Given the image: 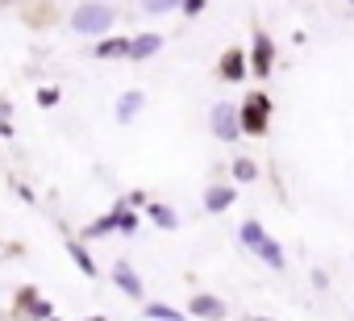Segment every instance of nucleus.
Returning a JSON list of instances; mask_svg holds the SVG:
<instances>
[{"label": "nucleus", "mask_w": 354, "mask_h": 321, "mask_svg": "<svg viewBox=\"0 0 354 321\" xmlns=\"http://www.w3.org/2000/svg\"><path fill=\"white\" fill-rule=\"evenodd\" d=\"M150 221H154V226H162V230H175V226H180L175 209H167V205H150Z\"/></svg>", "instance_id": "obj_13"}, {"label": "nucleus", "mask_w": 354, "mask_h": 321, "mask_svg": "<svg viewBox=\"0 0 354 321\" xmlns=\"http://www.w3.org/2000/svg\"><path fill=\"white\" fill-rule=\"evenodd\" d=\"M158 51H162V38H158V34H138L133 46H129V59H150V55H158Z\"/></svg>", "instance_id": "obj_8"}, {"label": "nucleus", "mask_w": 354, "mask_h": 321, "mask_svg": "<svg viewBox=\"0 0 354 321\" xmlns=\"http://www.w3.org/2000/svg\"><path fill=\"white\" fill-rule=\"evenodd\" d=\"M109 230H121V213H117V209H113L109 217L92 221V226H88V238H100V234H109Z\"/></svg>", "instance_id": "obj_14"}, {"label": "nucleus", "mask_w": 354, "mask_h": 321, "mask_svg": "<svg viewBox=\"0 0 354 321\" xmlns=\"http://www.w3.org/2000/svg\"><path fill=\"white\" fill-rule=\"evenodd\" d=\"M350 5H354V0H350Z\"/></svg>", "instance_id": "obj_25"}, {"label": "nucleus", "mask_w": 354, "mask_h": 321, "mask_svg": "<svg viewBox=\"0 0 354 321\" xmlns=\"http://www.w3.org/2000/svg\"><path fill=\"white\" fill-rule=\"evenodd\" d=\"M213 134L221 138V142H234L238 134H242V113L234 109V104H213Z\"/></svg>", "instance_id": "obj_3"}, {"label": "nucleus", "mask_w": 354, "mask_h": 321, "mask_svg": "<svg viewBox=\"0 0 354 321\" xmlns=\"http://www.w3.org/2000/svg\"><path fill=\"white\" fill-rule=\"evenodd\" d=\"M129 46H133V38H104L96 46V59H129Z\"/></svg>", "instance_id": "obj_7"}, {"label": "nucleus", "mask_w": 354, "mask_h": 321, "mask_svg": "<svg viewBox=\"0 0 354 321\" xmlns=\"http://www.w3.org/2000/svg\"><path fill=\"white\" fill-rule=\"evenodd\" d=\"M271 38L267 34H254V71L259 75H271Z\"/></svg>", "instance_id": "obj_9"}, {"label": "nucleus", "mask_w": 354, "mask_h": 321, "mask_svg": "<svg viewBox=\"0 0 354 321\" xmlns=\"http://www.w3.org/2000/svg\"><path fill=\"white\" fill-rule=\"evenodd\" d=\"M38 104H42V109L59 104V88H42V92H38Z\"/></svg>", "instance_id": "obj_21"}, {"label": "nucleus", "mask_w": 354, "mask_h": 321, "mask_svg": "<svg viewBox=\"0 0 354 321\" xmlns=\"http://www.w3.org/2000/svg\"><path fill=\"white\" fill-rule=\"evenodd\" d=\"M250 321H271V317H250Z\"/></svg>", "instance_id": "obj_23"}, {"label": "nucleus", "mask_w": 354, "mask_h": 321, "mask_svg": "<svg viewBox=\"0 0 354 321\" xmlns=\"http://www.w3.org/2000/svg\"><path fill=\"white\" fill-rule=\"evenodd\" d=\"M254 250H259V259H263V263H267V267H275V271H279V267H283V246H279V242H275V238H263V242H259V246H254Z\"/></svg>", "instance_id": "obj_11"}, {"label": "nucleus", "mask_w": 354, "mask_h": 321, "mask_svg": "<svg viewBox=\"0 0 354 321\" xmlns=\"http://www.w3.org/2000/svg\"><path fill=\"white\" fill-rule=\"evenodd\" d=\"M180 9H184V13H188V17H196V13H201V9H205V0H184V5H180Z\"/></svg>", "instance_id": "obj_22"}, {"label": "nucleus", "mask_w": 354, "mask_h": 321, "mask_svg": "<svg viewBox=\"0 0 354 321\" xmlns=\"http://www.w3.org/2000/svg\"><path fill=\"white\" fill-rule=\"evenodd\" d=\"M221 75L234 80V84L246 75V59H242V51H225V59H221Z\"/></svg>", "instance_id": "obj_10"}, {"label": "nucleus", "mask_w": 354, "mask_h": 321, "mask_svg": "<svg viewBox=\"0 0 354 321\" xmlns=\"http://www.w3.org/2000/svg\"><path fill=\"white\" fill-rule=\"evenodd\" d=\"M175 5H184V0H142V9H146V13H171Z\"/></svg>", "instance_id": "obj_19"}, {"label": "nucleus", "mask_w": 354, "mask_h": 321, "mask_svg": "<svg viewBox=\"0 0 354 321\" xmlns=\"http://www.w3.org/2000/svg\"><path fill=\"white\" fill-rule=\"evenodd\" d=\"M242 113V134H267V121H271V100L263 92L246 96V104L238 109Z\"/></svg>", "instance_id": "obj_2"}, {"label": "nucleus", "mask_w": 354, "mask_h": 321, "mask_svg": "<svg viewBox=\"0 0 354 321\" xmlns=\"http://www.w3.org/2000/svg\"><path fill=\"white\" fill-rule=\"evenodd\" d=\"M55 321H59V317H55Z\"/></svg>", "instance_id": "obj_26"}, {"label": "nucleus", "mask_w": 354, "mask_h": 321, "mask_svg": "<svg viewBox=\"0 0 354 321\" xmlns=\"http://www.w3.org/2000/svg\"><path fill=\"white\" fill-rule=\"evenodd\" d=\"M113 21H117V13H113L109 5H100V0H88V5H80V9L71 13V30H75V34H92V38L104 34Z\"/></svg>", "instance_id": "obj_1"}, {"label": "nucleus", "mask_w": 354, "mask_h": 321, "mask_svg": "<svg viewBox=\"0 0 354 321\" xmlns=\"http://www.w3.org/2000/svg\"><path fill=\"white\" fill-rule=\"evenodd\" d=\"M234 176H238V180H242V184H250V180H254V176H259V167H254V163H250V158H238V163H234Z\"/></svg>", "instance_id": "obj_18"}, {"label": "nucleus", "mask_w": 354, "mask_h": 321, "mask_svg": "<svg viewBox=\"0 0 354 321\" xmlns=\"http://www.w3.org/2000/svg\"><path fill=\"white\" fill-rule=\"evenodd\" d=\"M67 250H71V259H75V267H80V271H88V279H92V275H96V263H92V255H88V250H84L80 242H71Z\"/></svg>", "instance_id": "obj_16"}, {"label": "nucleus", "mask_w": 354, "mask_h": 321, "mask_svg": "<svg viewBox=\"0 0 354 321\" xmlns=\"http://www.w3.org/2000/svg\"><path fill=\"white\" fill-rule=\"evenodd\" d=\"M234 201H238V188H225V184H217V188L205 192V209H209V213H225Z\"/></svg>", "instance_id": "obj_4"}, {"label": "nucleus", "mask_w": 354, "mask_h": 321, "mask_svg": "<svg viewBox=\"0 0 354 321\" xmlns=\"http://www.w3.org/2000/svg\"><path fill=\"white\" fill-rule=\"evenodd\" d=\"M188 309H192V317H209V321H221V317H225V304H221L217 296H205V292H201V296H192V304H188Z\"/></svg>", "instance_id": "obj_6"}, {"label": "nucleus", "mask_w": 354, "mask_h": 321, "mask_svg": "<svg viewBox=\"0 0 354 321\" xmlns=\"http://www.w3.org/2000/svg\"><path fill=\"white\" fill-rule=\"evenodd\" d=\"M88 321H104V317H88Z\"/></svg>", "instance_id": "obj_24"}, {"label": "nucleus", "mask_w": 354, "mask_h": 321, "mask_svg": "<svg viewBox=\"0 0 354 321\" xmlns=\"http://www.w3.org/2000/svg\"><path fill=\"white\" fill-rule=\"evenodd\" d=\"M117 213H121V234H133L138 230V213L125 209V205H117Z\"/></svg>", "instance_id": "obj_20"}, {"label": "nucleus", "mask_w": 354, "mask_h": 321, "mask_svg": "<svg viewBox=\"0 0 354 321\" xmlns=\"http://www.w3.org/2000/svg\"><path fill=\"white\" fill-rule=\"evenodd\" d=\"M113 279H117V288L125 292V296H142V279H138V271L121 259L117 267H113Z\"/></svg>", "instance_id": "obj_5"}, {"label": "nucleus", "mask_w": 354, "mask_h": 321, "mask_svg": "<svg viewBox=\"0 0 354 321\" xmlns=\"http://www.w3.org/2000/svg\"><path fill=\"white\" fill-rule=\"evenodd\" d=\"M146 317L150 321H184V313L171 309V304H146Z\"/></svg>", "instance_id": "obj_15"}, {"label": "nucleus", "mask_w": 354, "mask_h": 321, "mask_svg": "<svg viewBox=\"0 0 354 321\" xmlns=\"http://www.w3.org/2000/svg\"><path fill=\"white\" fill-rule=\"evenodd\" d=\"M142 109V92H125L117 100V121H133V113Z\"/></svg>", "instance_id": "obj_12"}, {"label": "nucleus", "mask_w": 354, "mask_h": 321, "mask_svg": "<svg viewBox=\"0 0 354 321\" xmlns=\"http://www.w3.org/2000/svg\"><path fill=\"white\" fill-rule=\"evenodd\" d=\"M238 238H242V242H246V246H259V242H263V238H267V234H263V226H259V221H246V226H242V234H238Z\"/></svg>", "instance_id": "obj_17"}]
</instances>
